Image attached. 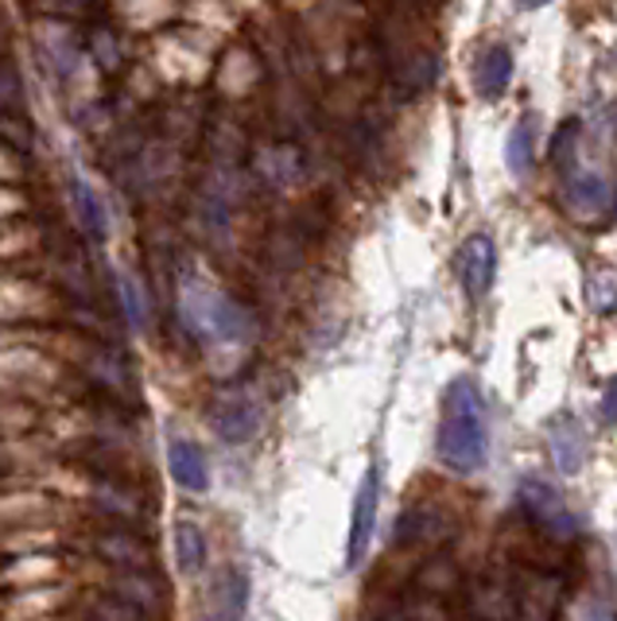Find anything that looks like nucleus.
<instances>
[{
    "label": "nucleus",
    "mask_w": 617,
    "mask_h": 621,
    "mask_svg": "<svg viewBox=\"0 0 617 621\" xmlns=\"http://www.w3.org/2000/svg\"><path fill=\"white\" fill-rule=\"evenodd\" d=\"M210 423L226 443H245V439L257 435L260 428V412L241 389H226L213 397L210 404Z\"/></svg>",
    "instance_id": "6"
},
{
    "label": "nucleus",
    "mask_w": 617,
    "mask_h": 621,
    "mask_svg": "<svg viewBox=\"0 0 617 621\" xmlns=\"http://www.w3.org/2000/svg\"><path fill=\"white\" fill-rule=\"evenodd\" d=\"M168 462H171V478H176L183 490L202 493L206 485H210V470H206V459H202V451L191 443V439H171Z\"/></svg>",
    "instance_id": "9"
},
{
    "label": "nucleus",
    "mask_w": 617,
    "mask_h": 621,
    "mask_svg": "<svg viewBox=\"0 0 617 621\" xmlns=\"http://www.w3.org/2000/svg\"><path fill=\"white\" fill-rule=\"evenodd\" d=\"M377 505H381V470L369 467L358 485V498H354V524H350V544H346V568H358V563L366 560V548H369V540H374V524H377Z\"/></svg>",
    "instance_id": "3"
},
{
    "label": "nucleus",
    "mask_w": 617,
    "mask_h": 621,
    "mask_svg": "<svg viewBox=\"0 0 617 621\" xmlns=\"http://www.w3.org/2000/svg\"><path fill=\"white\" fill-rule=\"evenodd\" d=\"M548 447H551V454H556V467L564 470V474H579L583 459H587V439H583L579 423L559 420L548 435Z\"/></svg>",
    "instance_id": "12"
},
{
    "label": "nucleus",
    "mask_w": 617,
    "mask_h": 621,
    "mask_svg": "<svg viewBox=\"0 0 617 621\" xmlns=\"http://www.w3.org/2000/svg\"><path fill=\"white\" fill-rule=\"evenodd\" d=\"M245 610H249V579H245V571H229L213 587L210 621H245Z\"/></svg>",
    "instance_id": "11"
},
{
    "label": "nucleus",
    "mask_w": 617,
    "mask_h": 621,
    "mask_svg": "<svg viewBox=\"0 0 617 621\" xmlns=\"http://www.w3.org/2000/svg\"><path fill=\"white\" fill-rule=\"evenodd\" d=\"M489 454V431H486V408L481 392L470 377H458L442 400V423H439V459L458 474H474L486 467Z\"/></svg>",
    "instance_id": "1"
},
{
    "label": "nucleus",
    "mask_w": 617,
    "mask_h": 621,
    "mask_svg": "<svg viewBox=\"0 0 617 621\" xmlns=\"http://www.w3.org/2000/svg\"><path fill=\"white\" fill-rule=\"evenodd\" d=\"M548 0H520V8H544Z\"/></svg>",
    "instance_id": "18"
},
{
    "label": "nucleus",
    "mask_w": 617,
    "mask_h": 621,
    "mask_svg": "<svg viewBox=\"0 0 617 621\" xmlns=\"http://www.w3.org/2000/svg\"><path fill=\"white\" fill-rule=\"evenodd\" d=\"M117 296H121V311L129 319L132 330L145 327V300H140V288L132 277H117Z\"/></svg>",
    "instance_id": "15"
},
{
    "label": "nucleus",
    "mask_w": 617,
    "mask_h": 621,
    "mask_svg": "<svg viewBox=\"0 0 617 621\" xmlns=\"http://www.w3.org/2000/svg\"><path fill=\"white\" fill-rule=\"evenodd\" d=\"M564 202L571 214L579 218H603L610 214L614 207V187L606 176H598V171H583L579 163H575L571 171H564Z\"/></svg>",
    "instance_id": "5"
},
{
    "label": "nucleus",
    "mask_w": 617,
    "mask_h": 621,
    "mask_svg": "<svg viewBox=\"0 0 617 621\" xmlns=\"http://www.w3.org/2000/svg\"><path fill=\"white\" fill-rule=\"evenodd\" d=\"M179 311H183L187 330L206 345H241L252 338V314L237 300H229V296L199 284V280H187L183 284Z\"/></svg>",
    "instance_id": "2"
},
{
    "label": "nucleus",
    "mask_w": 617,
    "mask_h": 621,
    "mask_svg": "<svg viewBox=\"0 0 617 621\" xmlns=\"http://www.w3.org/2000/svg\"><path fill=\"white\" fill-rule=\"evenodd\" d=\"M505 160H509V171L512 176H528L536 163V121L533 117H520L517 124H512L509 140H505Z\"/></svg>",
    "instance_id": "13"
},
{
    "label": "nucleus",
    "mask_w": 617,
    "mask_h": 621,
    "mask_svg": "<svg viewBox=\"0 0 617 621\" xmlns=\"http://www.w3.org/2000/svg\"><path fill=\"white\" fill-rule=\"evenodd\" d=\"M520 505H525V513L533 517L544 532H551V537H575L571 509H567V501L559 498L548 482L525 478V482H520Z\"/></svg>",
    "instance_id": "4"
},
{
    "label": "nucleus",
    "mask_w": 617,
    "mask_h": 621,
    "mask_svg": "<svg viewBox=\"0 0 617 621\" xmlns=\"http://www.w3.org/2000/svg\"><path fill=\"white\" fill-rule=\"evenodd\" d=\"M16 101H20V78H16L8 67H0V109L16 106Z\"/></svg>",
    "instance_id": "16"
},
{
    "label": "nucleus",
    "mask_w": 617,
    "mask_h": 621,
    "mask_svg": "<svg viewBox=\"0 0 617 621\" xmlns=\"http://www.w3.org/2000/svg\"><path fill=\"white\" fill-rule=\"evenodd\" d=\"M70 199H74V214H78V226L86 230V238L106 241L109 238V214H106V207H101L98 191H93L82 176H70Z\"/></svg>",
    "instance_id": "10"
},
{
    "label": "nucleus",
    "mask_w": 617,
    "mask_h": 621,
    "mask_svg": "<svg viewBox=\"0 0 617 621\" xmlns=\"http://www.w3.org/2000/svg\"><path fill=\"white\" fill-rule=\"evenodd\" d=\"M509 82H512V51L501 43L486 47L478 59V70H474V86H478V93L489 101H497L505 90H509Z\"/></svg>",
    "instance_id": "8"
},
{
    "label": "nucleus",
    "mask_w": 617,
    "mask_h": 621,
    "mask_svg": "<svg viewBox=\"0 0 617 621\" xmlns=\"http://www.w3.org/2000/svg\"><path fill=\"white\" fill-rule=\"evenodd\" d=\"M458 277H462V288L470 300H481V296L494 288V277H497V249H494V238H486V233H474L470 241L462 246V253H458Z\"/></svg>",
    "instance_id": "7"
},
{
    "label": "nucleus",
    "mask_w": 617,
    "mask_h": 621,
    "mask_svg": "<svg viewBox=\"0 0 617 621\" xmlns=\"http://www.w3.org/2000/svg\"><path fill=\"white\" fill-rule=\"evenodd\" d=\"M603 423H606V428L614 423V389L603 392Z\"/></svg>",
    "instance_id": "17"
},
{
    "label": "nucleus",
    "mask_w": 617,
    "mask_h": 621,
    "mask_svg": "<svg viewBox=\"0 0 617 621\" xmlns=\"http://www.w3.org/2000/svg\"><path fill=\"white\" fill-rule=\"evenodd\" d=\"M176 555H179V568L191 575V571H199L202 563H206V540H202V532L195 529L191 521H183L176 529Z\"/></svg>",
    "instance_id": "14"
}]
</instances>
